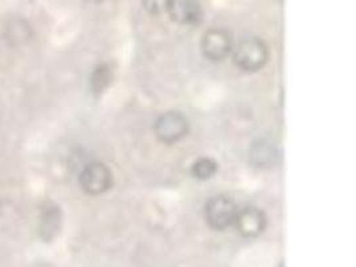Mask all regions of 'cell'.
<instances>
[{"mask_svg":"<svg viewBox=\"0 0 356 267\" xmlns=\"http://www.w3.org/2000/svg\"><path fill=\"white\" fill-rule=\"evenodd\" d=\"M232 60L235 66L245 72H257L268 62V47L257 36H247L234 44Z\"/></svg>","mask_w":356,"mask_h":267,"instance_id":"cell-1","label":"cell"},{"mask_svg":"<svg viewBox=\"0 0 356 267\" xmlns=\"http://www.w3.org/2000/svg\"><path fill=\"white\" fill-rule=\"evenodd\" d=\"M239 207L227 195L212 197L204 206V218L212 230L223 232L234 226Z\"/></svg>","mask_w":356,"mask_h":267,"instance_id":"cell-2","label":"cell"},{"mask_svg":"<svg viewBox=\"0 0 356 267\" xmlns=\"http://www.w3.org/2000/svg\"><path fill=\"white\" fill-rule=\"evenodd\" d=\"M188 119L179 111L164 113L154 124V133L164 145H174L181 140L188 134Z\"/></svg>","mask_w":356,"mask_h":267,"instance_id":"cell-3","label":"cell"},{"mask_svg":"<svg viewBox=\"0 0 356 267\" xmlns=\"http://www.w3.org/2000/svg\"><path fill=\"white\" fill-rule=\"evenodd\" d=\"M81 190L88 195H100L113 186V172L102 162H91L79 174Z\"/></svg>","mask_w":356,"mask_h":267,"instance_id":"cell-4","label":"cell"},{"mask_svg":"<svg viewBox=\"0 0 356 267\" xmlns=\"http://www.w3.org/2000/svg\"><path fill=\"white\" fill-rule=\"evenodd\" d=\"M232 49V35L225 29H211L204 33L200 42V50L204 58L211 62L225 60L231 55Z\"/></svg>","mask_w":356,"mask_h":267,"instance_id":"cell-5","label":"cell"},{"mask_svg":"<svg viewBox=\"0 0 356 267\" xmlns=\"http://www.w3.org/2000/svg\"><path fill=\"white\" fill-rule=\"evenodd\" d=\"M234 226L243 238H257L264 233L267 227V216L258 207L247 206L239 209Z\"/></svg>","mask_w":356,"mask_h":267,"instance_id":"cell-6","label":"cell"},{"mask_svg":"<svg viewBox=\"0 0 356 267\" xmlns=\"http://www.w3.org/2000/svg\"><path fill=\"white\" fill-rule=\"evenodd\" d=\"M170 17L180 26L196 27L203 20V7L199 0H174L168 11Z\"/></svg>","mask_w":356,"mask_h":267,"instance_id":"cell-7","label":"cell"},{"mask_svg":"<svg viewBox=\"0 0 356 267\" xmlns=\"http://www.w3.org/2000/svg\"><path fill=\"white\" fill-rule=\"evenodd\" d=\"M62 227V211L60 209L54 204L47 203L42 209L40 216V225H39V233L43 241L51 242L56 238V235L60 232Z\"/></svg>","mask_w":356,"mask_h":267,"instance_id":"cell-8","label":"cell"},{"mask_svg":"<svg viewBox=\"0 0 356 267\" xmlns=\"http://www.w3.org/2000/svg\"><path fill=\"white\" fill-rule=\"evenodd\" d=\"M277 158L276 147L270 140H259L251 150L252 163L257 167H273Z\"/></svg>","mask_w":356,"mask_h":267,"instance_id":"cell-9","label":"cell"},{"mask_svg":"<svg viewBox=\"0 0 356 267\" xmlns=\"http://www.w3.org/2000/svg\"><path fill=\"white\" fill-rule=\"evenodd\" d=\"M6 38L11 44L20 46L33 38V30L26 20L13 19L6 29Z\"/></svg>","mask_w":356,"mask_h":267,"instance_id":"cell-10","label":"cell"},{"mask_svg":"<svg viewBox=\"0 0 356 267\" xmlns=\"http://www.w3.org/2000/svg\"><path fill=\"white\" fill-rule=\"evenodd\" d=\"M113 82V70L108 65H99L92 71L90 78V87L95 95H100Z\"/></svg>","mask_w":356,"mask_h":267,"instance_id":"cell-11","label":"cell"},{"mask_svg":"<svg viewBox=\"0 0 356 267\" xmlns=\"http://www.w3.org/2000/svg\"><path fill=\"white\" fill-rule=\"evenodd\" d=\"M218 172V163L209 156L199 158L191 166V174L195 179L206 182L212 179Z\"/></svg>","mask_w":356,"mask_h":267,"instance_id":"cell-12","label":"cell"},{"mask_svg":"<svg viewBox=\"0 0 356 267\" xmlns=\"http://www.w3.org/2000/svg\"><path fill=\"white\" fill-rule=\"evenodd\" d=\"M174 0H142V4L148 14L158 17L163 14H168Z\"/></svg>","mask_w":356,"mask_h":267,"instance_id":"cell-13","label":"cell"},{"mask_svg":"<svg viewBox=\"0 0 356 267\" xmlns=\"http://www.w3.org/2000/svg\"><path fill=\"white\" fill-rule=\"evenodd\" d=\"M94 1H100V0H94Z\"/></svg>","mask_w":356,"mask_h":267,"instance_id":"cell-14","label":"cell"}]
</instances>
